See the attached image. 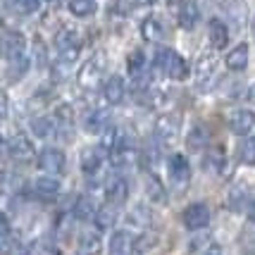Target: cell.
<instances>
[{
    "instance_id": "obj_43",
    "label": "cell",
    "mask_w": 255,
    "mask_h": 255,
    "mask_svg": "<svg viewBox=\"0 0 255 255\" xmlns=\"http://www.w3.org/2000/svg\"><path fill=\"white\" fill-rule=\"evenodd\" d=\"M248 217H251V222H255V203L251 205V210H248Z\"/></svg>"
},
{
    "instance_id": "obj_8",
    "label": "cell",
    "mask_w": 255,
    "mask_h": 255,
    "mask_svg": "<svg viewBox=\"0 0 255 255\" xmlns=\"http://www.w3.org/2000/svg\"><path fill=\"white\" fill-rule=\"evenodd\" d=\"M227 122H229V129H232L234 133H239V136H246V133L253 131V127H255V115H253L251 110H246V108H236V110L229 112Z\"/></svg>"
},
{
    "instance_id": "obj_39",
    "label": "cell",
    "mask_w": 255,
    "mask_h": 255,
    "mask_svg": "<svg viewBox=\"0 0 255 255\" xmlns=\"http://www.w3.org/2000/svg\"><path fill=\"white\" fill-rule=\"evenodd\" d=\"M136 5H138L136 0H117V5H115V7H117V12H120V14H129Z\"/></svg>"
},
{
    "instance_id": "obj_15",
    "label": "cell",
    "mask_w": 255,
    "mask_h": 255,
    "mask_svg": "<svg viewBox=\"0 0 255 255\" xmlns=\"http://www.w3.org/2000/svg\"><path fill=\"white\" fill-rule=\"evenodd\" d=\"M136 157H138V153H136L129 143H120L110 150L112 167H129L131 162H136Z\"/></svg>"
},
{
    "instance_id": "obj_5",
    "label": "cell",
    "mask_w": 255,
    "mask_h": 255,
    "mask_svg": "<svg viewBox=\"0 0 255 255\" xmlns=\"http://www.w3.org/2000/svg\"><path fill=\"white\" fill-rule=\"evenodd\" d=\"M181 220H184V227L189 232H200L210 224V208L205 203H191V205L184 208Z\"/></svg>"
},
{
    "instance_id": "obj_4",
    "label": "cell",
    "mask_w": 255,
    "mask_h": 255,
    "mask_svg": "<svg viewBox=\"0 0 255 255\" xmlns=\"http://www.w3.org/2000/svg\"><path fill=\"white\" fill-rule=\"evenodd\" d=\"M55 45H57V50H60V60H65V62L72 65L79 57V50H81L79 31L77 29H62L55 36Z\"/></svg>"
},
{
    "instance_id": "obj_7",
    "label": "cell",
    "mask_w": 255,
    "mask_h": 255,
    "mask_svg": "<svg viewBox=\"0 0 255 255\" xmlns=\"http://www.w3.org/2000/svg\"><path fill=\"white\" fill-rule=\"evenodd\" d=\"M65 153L60 150V148H45L41 150V155H38V167L48 172V174H62L65 172Z\"/></svg>"
},
{
    "instance_id": "obj_14",
    "label": "cell",
    "mask_w": 255,
    "mask_h": 255,
    "mask_svg": "<svg viewBox=\"0 0 255 255\" xmlns=\"http://www.w3.org/2000/svg\"><path fill=\"white\" fill-rule=\"evenodd\" d=\"M133 253V236L129 232H120L112 234L110 239V255H131Z\"/></svg>"
},
{
    "instance_id": "obj_32",
    "label": "cell",
    "mask_w": 255,
    "mask_h": 255,
    "mask_svg": "<svg viewBox=\"0 0 255 255\" xmlns=\"http://www.w3.org/2000/svg\"><path fill=\"white\" fill-rule=\"evenodd\" d=\"M212 72H215V60H212V55H203L198 62V72H196L198 86H205V81L212 77Z\"/></svg>"
},
{
    "instance_id": "obj_30",
    "label": "cell",
    "mask_w": 255,
    "mask_h": 255,
    "mask_svg": "<svg viewBox=\"0 0 255 255\" xmlns=\"http://www.w3.org/2000/svg\"><path fill=\"white\" fill-rule=\"evenodd\" d=\"M79 253L81 255H100L103 253V241L98 234H86L79 244Z\"/></svg>"
},
{
    "instance_id": "obj_10",
    "label": "cell",
    "mask_w": 255,
    "mask_h": 255,
    "mask_svg": "<svg viewBox=\"0 0 255 255\" xmlns=\"http://www.w3.org/2000/svg\"><path fill=\"white\" fill-rule=\"evenodd\" d=\"M14 160H19V162H29L33 157V143L22 136V133H17L14 138H10V150H7Z\"/></svg>"
},
{
    "instance_id": "obj_11",
    "label": "cell",
    "mask_w": 255,
    "mask_h": 255,
    "mask_svg": "<svg viewBox=\"0 0 255 255\" xmlns=\"http://www.w3.org/2000/svg\"><path fill=\"white\" fill-rule=\"evenodd\" d=\"M127 198H129V184L124 179H115L108 186V191H105V203L115 205V208H122Z\"/></svg>"
},
{
    "instance_id": "obj_3",
    "label": "cell",
    "mask_w": 255,
    "mask_h": 255,
    "mask_svg": "<svg viewBox=\"0 0 255 255\" xmlns=\"http://www.w3.org/2000/svg\"><path fill=\"white\" fill-rule=\"evenodd\" d=\"M105 69H108V57H105V53H96V55L91 57V60H86L84 67L79 69V74H77L79 86L86 91H93L96 86H100V81L105 77Z\"/></svg>"
},
{
    "instance_id": "obj_24",
    "label": "cell",
    "mask_w": 255,
    "mask_h": 255,
    "mask_svg": "<svg viewBox=\"0 0 255 255\" xmlns=\"http://www.w3.org/2000/svg\"><path fill=\"white\" fill-rule=\"evenodd\" d=\"M208 141H210V133H208V129H205L203 124H196V127L191 129L189 138H186V143H189L191 150H203V148L208 145Z\"/></svg>"
},
{
    "instance_id": "obj_34",
    "label": "cell",
    "mask_w": 255,
    "mask_h": 255,
    "mask_svg": "<svg viewBox=\"0 0 255 255\" xmlns=\"http://www.w3.org/2000/svg\"><path fill=\"white\" fill-rule=\"evenodd\" d=\"M53 122H55V129L57 127H62V129H69L72 124H74V110L69 108V105H60L55 110V117H53Z\"/></svg>"
},
{
    "instance_id": "obj_28",
    "label": "cell",
    "mask_w": 255,
    "mask_h": 255,
    "mask_svg": "<svg viewBox=\"0 0 255 255\" xmlns=\"http://www.w3.org/2000/svg\"><path fill=\"white\" fill-rule=\"evenodd\" d=\"M98 10V2L96 0H69V12L74 14V17H91V14H96Z\"/></svg>"
},
{
    "instance_id": "obj_25",
    "label": "cell",
    "mask_w": 255,
    "mask_h": 255,
    "mask_svg": "<svg viewBox=\"0 0 255 255\" xmlns=\"http://www.w3.org/2000/svg\"><path fill=\"white\" fill-rule=\"evenodd\" d=\"M29 69V57L26 53H19V55H12L7 57V72H10L12 79H22Z\"/></svg>"
},
{
    "instance_id": "obj_1",
    "label": "cell",
    "mask_w": 255,
    "mask_h": 255,
    "mask_svg": "<svg viewBox=\"0 0 255 255\" xmlns=\"http://www.w3.org/2000/svg\"><path fill=\"white\" fill-rule=\"evenodd\" d=\"M179 133H181V117L177 112H165L155 120L153 127V138L157 145L162 148H172L179 141Z\"/></svg>"
},
{
    "instance_id": "obj_45",
    "label": "cell",
    "mask_w": 255,
    "mask_h": 255,
    "mask_svg": "<svg viewBox=\"0 0 255 255\" xmlns=\"http://www.w3.org/2000/svg\"><path fill=\"white\" fill-rule=\"evenodd\" d=\"M136 2H141V5H153L155 0H136Z\"/></svg>"
},
{
    "instance_id": "obj_35",
    "label": "cell",
    "mask_w": 255,
    "mask_h": 255,
    "mask_svg": "<svg viewBox=\"0 0 255 255\" xmlns=\"http://www.w3.org/2000/svg\"><path fill=\"white\" fill-rule=\"evenodd\" d=\"M150 222V215L143 205H136L131 212H129V227H138V229H145V224Z\"/></svg>"
},
{
    "instance_id": "obj_47",
    "label": "cell",
    "mask_w": 255,
    "mask_h": 255,
    "mask_svg": "<svg viewBox=\"0 0 255 255\" xmlns=\"http://www.w3.org/2000/svg\"><path fill=\"white\" fill-rule=\"evenodd\" d=\"M253 31H255V22H253Z\"/></svg>"
},
{
    "instance_id": "obj_19",
    "label": "cell",
    "mask_w": 255,
    "mask_h": 255,
    "mask_svg": "<svg viewBox=\"0 0 255 255\" xmlns=\"http://www.w3.org/2000/svg\"><path fill=\"white\" fill-rule=\"evenodd\" d=\"M141 36L145 41H150V43H157L165 36V26H162V22L157 17H145L141 22Z\"/></svg>"
},
{
    "instance_id": "obj_37",
    "label": "cell",
    "mask_w": 255,
    "mask_h": 255,
    "mask_svg": "<svg viewBox=\"0 0 255 255\" xmlns=\"http://www.w3.org/2000/svg\"><path fill=\"white\" fill-rule=\"evenodd\" d=\"M41 0H12V7L19 12V14H33L38 10Z\"/></svg>"
},
{
    "instance_id": "obj_16",
    "label": "cell",
    "mask_w": 255,
    "mask_h": 255,
    "mask_svg": "<svg viewBox=\"0 0 255 255\" xmlns=\"http://www.w3.org/2000/svg\"><path fill=\"white\" fill-rule=\"evenodd\" d=\"M224 62H227V69H232V72H244L248 67V45L241 43L232 48L227 53V57H224Z\"/></svg>"
},
{
    "instance_id": "obj_41",
    "label": "cell",
    "mask_w": 255,
    "mask_h": 255,
    "mask_svg": "<svg viewBox=\"0 0 255 255\" xmlns=\"http://www.w3.org/2000/svg\"><path fill=\"white\" fill-rule=\"evenodd\" d=\"M7 150H10V138L0 136V157H2V155H7Z\"/></svg>"
},
{
    "instance_id": "obj_20",
    "label": "cell",
    "mask_w": 255,
    "mask_h": 255,
    "mask_svg": "<svg viewBox=\"0 0 255 255\" xmlns=\"http://www.w3.org/2000/svg\"><path fill=\"white\" fill-rule=\"evenodd\" d=\"M117 210L120 208H115V205H103L100 210H96V215H93V222H96V227H98L100 232H108V229H112L115 227V222H117Z\"/></svg>"
},
{
    "instance_id": "obj_17",
    "label": "cell",
    "mask_w": 255,
    "mask_h": 255,
    "mask_svg": "<svg viewBox=\"0 0 255 255\" xmlns=\"http://www.w3.org/2000/svg\"><path fill=\"white\" fill-rule=\"evenodd\" d=\"M198 17H200L198 5H196L193 0H184L181 7H179V26L189 31V29H193V26L198 24Z\"/></svg>"
},
{
    "instance_id": "obj_29",
    "label": "cell",
    "mask_w": 255,
    "mask_h": 255,
    "mask_svg": "<svg viewBox=\"0 0 255 255\" xmlns=\"http://www.w3.org/2000/svg\"><path fill=\"white\" fill-rule=\"evenodd\" d=\"M157 241H160V236L155 232H143L141 236L133 239V253H148L157 246Z\"/></svg>"
},
{
    "instance_id": "obj_46",
    "label": "cell",
    "mask_w": 255,
    "mask_h": 255,
    "mask_svg": "<svg viewBox=\"0 0 255 255\" xmlns=\"http://www.w3.org/2000/svg\"><path fill=\"white\" fill-rule=\"evenodd\" d=\"M48 2H57V0H48Z\"/></svg>"
},
{
    "instance_id": "obj_6",
    "label": "cell",
    "mask_w": 255,
    "mask_h": 255,
    "mask_svg": "<svg viewBox=\"0 0 255 255\" xmlns=\"http://www.w3.org/2000/svg\"><path fill=\"white\" fill-rule=\"evenodd\" d=\"M167 169H169V179H172L174 184H179V186L189 184L191 165H189V157L184 155V153H172L169 160H167Z\"/></svg>"
},
{
    "instance_id": "obj_33",
    "label": "cell",
    "mask_w": 255,
    "mask_h": 255,
    "mask_svg": "<svg viewBox=\"0 0 255 255\" xmlns=\"http://www.w3.org/2000/svg\"><path fill=\"white\" fill-rule=\"evenodd\" d=\"M31 131L38 136V138H45V136H50V133L55 131V122L50 120V117H36L31 122Z\"/></svg>"
},
{
    "instance_id": "obj_31",
    "label": "cell",
    "mask_w": 255,
    "mask_h": 255,
    "mask_svg": "<svg viewBox=\"0 0 255 255\" xmlns=\"http://www.w3.org/2000/svg\"><path fill=\"white\" fill-rule=\"evenodd\" d=\"M24 48H26V43H24L22 33H7V36H5V55L7 57L24 53Z\"/></svg>"
},
{
    "instance_id": "obj_38",
    "label": "cell",
    "mask_w": 255,
    "mask_h": 255,
    "mask_svg": "<svg viewBox=\"0 0 255 255\" xmlns=\"http://www.w3.org/2000/svg\"><path fill=\"white\" fill-rule=\"evenodd\" d=\"M241 162L244 165H255V138H248L244 145H241Z\"/></svg>"
},
{
    "instance_id": "obj_18",
    "label": "cell",
    "mask_w": 255,
    "mask_h": 255,
    "mask_svg": "<svg viewBox=\"0 0 255 255\" xmlns=\"http://www.w3.org/2000/svg\"><path fill=\"white\" fill-rule=\"evenodd\" d=\"M100 162H103V150H100V148H86V150L81 153V169H84L86 177L98 174Z\"/></svg>"
},
{
    "instance_id": "obj_44",
    "label": "cell",
    "mask_w": 255,
    "mask_h": 255,
    "mask_svg": "<svg viewBox=\"0 0 255 255\" xmlns=\"http://www.w3.org/2000/svg\"><path fill=\"white\" fill-rule=\"evenodd\" d=\"M248 98H251V100H253V103H255V86H253V89H251V91H248Z\"/></svg>"
},
{
    "instance_id": "obj_13",
    "label": "cell",
    "mask_w": 255,
    "mask_h": 255,
    "mask_svg": "<svg viewBox=\"0 0 255 255\" xmlns=\"http://www.w3.org/2000/svg\"><path fill=\"white\" fill-rule=\"evenodd\" d=\"M33 191H36V196L43 200H55L57 196H60V191H62V186H60V181H57L55 177H41L36 179V184H33Z\"/></svg>"
},
{
    "instance_id": "obj_40",
    "label": "cell",
    "mask_w": 255,
    "mask_h": 255,
    "mask_svg": "<svg viewBox=\"0 0 255 255\" xmlns=\"http://www.w3.org/2000/svg\"><path fill=\"white\" fill-rule=\"evenodd\" d=\"M7 234H10V220H7V215L0 212V239H5Z\"/></svg>"
},
{
    "instance_id": "obj_42",
    "label": "cell",
    "mask_w": 255,
    "mask_h": 255,
    "mask_svg": "<svg viewBox=\"0 0 255 255\" xmlns=\"http://www.w3.org/2000/svg\"><path fill=\"white\" fill-rule=\"evenodd\" d=\"M5 112H7V98H5V96L0 93V117H2Z\"/></svg>"
},
{
    "instance_id": "obj_9",
    "label": "cell",
    "mask_w": 255,
    "mask_h": 255,
    "mask_svg": "<svg viewBox=\"0 0 255 255\" xmlns=\"http://www.w3.org/2000/svg\"><path fill=\"white\" fill-rule=\"evenodd\" d=\"M103 96H105V103L108 105H120L127 96V86H124V79L117 77V74H112L108 81H105V86H103Z\"/></svg>"
},
{
    "instance_id": "obj_36",
    "label": "cell",
    "mask_w": 255,
    "mask_h": 255,
    "mask_svg": "<svg viewBox=\"0 0 255 255\" xmlns=\"http://www.w3.org/2000/svg\"><path fill=\"white\" fill-rule=\"evenodd\" d=\"M138 155H141V160H143V165L148 167V169H153V167L157 165V160H160V153H157L155 143H145L143 153H138Z\"/></svg>"
},
{
    "instance_id": "obj_22",
    "label": "cell",
    "mask_w": 255,
    "mask_h": 255,
    "mask_svg": "<svg viewBox=\"0 0 255 255\" xmlns=\"http://www.w3.org/2000/svg\"><path fill=\"white\" fill-rule=\"evenodd\" d=\"M246 200H248V186L246 184H234L232 191L227 193V205L234 212L246 210Z\"/></svg>"
},
{
    "instance_id": "obj_27",
    "label": "cell",
    "mask_w": 255,
    "mask_h": 255,
    "mask_svg": "<svg viewBox=\"0 0 255 255\" xmlns=\"http://www.w3.org/2000/svg\"><path fill=\"white\" fill-rule=\"evenodd\" d=\"M127 69L133 79L143 77V69H145V53L143 50H131L129 57H127Z\"/></svg>"
},
{
    "instance_id": "obj_21",
    "label": "cell",
    "mask_w": 255,
    "mask_h": 255,
    "mask_svg": "<svg viewBox=\"0 0 255 255\" xmlns=\"http://www.w3.org/2000/svg\"><path fill=\"white\" fill-rule=\"evenodd\" d=\"M108 124H110V112L108 110H91L84 120V127L89 133H100Z\"/></svg>"
},
{
    "instance_id": "obj_12",
    "label": "cell",
    "mask_w": 255,
    "mask_h": 255,
    "mask_svg": "<svg viewBox=\"0 0 255 255\" xmlns=\"http://www.w3.org/2000/svg\"><path fill=\"white\" fill-rule=\"evenodd\" d=\"M208 36H210V45L215 50H222L229 43V26L222 19H210L208 24Z\"/></svg>"
},
{
    "instance_id": "obj_23",
    "label": "cell",
    "mask_w": 255,
    "mask_h": 255,
    "mask_svg": "<svg viewBox=\"0 0 255 255\" xmlns=\"http://www.w3.org/2000/svg\"><path fill=\"white\" fill-rule=\"evenodd\" d=\"M96 203L89 198V196H81V198H77V203H74V210H72V215L77 217V220H93V215H96Z\"/></svg>"
},
{
    "instance_id": "obj_26",
    "label": "cell",
    "mask_w": 255,
    "mask_h": 255,
    "mask_svg": "<svg viewBox=\"0 0 255 255\" xmlns=\"http://www.w3.org/2000/svg\"><path fill=\"white\" fill-rule=\"evenodd\" d=\"M145 193H148V198L155 200V203H162L167 198V191L162 186V181L155 177V174H148L145 177Z\"/></svg>"
},
{
    "instance_id": "obj_2",
    "label": "cell",
    "mask_w": 255,
    "mask_h": 255,
    "mask_svg": "<svg viewBox=\"0 0 255 255\" xmlns=\"http://www.w3.org/2000/svg\"><path fill=\"white\" fill-rule=\"evenodd\" d=\"M157 67L162 69V74L172 81H186L191 74L189 62L179 55L172 48H160L157 50Z\"/></svg>"
}]
</instances>
